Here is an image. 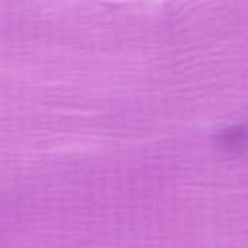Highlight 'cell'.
Wrapping results in <instances>:
<instances>
[{"label": "cell", "mask_w": 248, "mask_h": 248, "mask_svg": "<svg viewBox=\"0 0 248 248\" xmlns=\"http://www.w3.org/2000/svg\"><path fill=\"white\" fill-rule=\"evenodd\" d=\"M219 141L224 148H228V150L241 148L243 144H246L248 141V129L244 126H234V128L225 131L221 135Z\"/></svg>", "instance_id": "cell-1"}]
</instances>
